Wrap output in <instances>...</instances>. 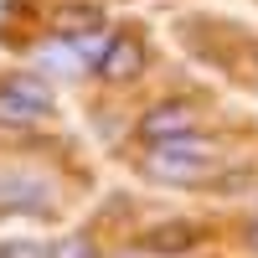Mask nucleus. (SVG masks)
Segmentation results:
<instances>
[{
	"label": "nucleus",
	"mask_w": 258,
	"mask_h": 258,
	"mask_svg": "<svg viewBox=\"0 0 258 258\" xmlns=\"http://www.w3.org/2000/svg\"><path fill=\"white\" fill-rule=\"evenodd\" d=\"M212 155H217L212 140H202V135H176V140L150 145L145 170H150V176H160V181H202L207 165H212Z\"/></svg>",
	"instance_id": "nucleus-1"
},
{
	"label": "nucleus",
	"mask_w": 258,
	"mask_h": 258,
	"mask_svg": "<svg viewBox=\"0 0 258 258\" xmlns=\"http://www.w3.org/2000/svg\"><path fill=\"white\" fill-rule=\"evenodd\" d=\"M52 114V93H47V83L41 78H26V73H16L0 83V124H11V129H26L36 119H47Z\"/></svg>",
	"instance_id": "nucleus-2"
},
{
	"label": "nucleus",
	"mask_w": 258,
	"mask_h": 258,
	"mask_svg": "<svg viewBox=\"0 0 258 258\" xmlns=\"http://www.w3.org/2000/svg\"><path fill=\"white\" fill-rule=\"evenodd\" d=\"M191 124H197V114H191V103L181 98H170V103H155L145 119H140V135L150 145H160V140H176V135H191Z\"/></svg>",
	"instance_id": "nucleus-3"
},
{
	"label": "nucleus",
	"mask_w": 258,
	"mask_h": 258,
	"mask_svg": "<svg viewBox=\"0 0 258 258\" xmlns=\"http://www.w3.org/2000/svg\"><path fill=\"white\" fill-rule=\"evenodd\" d=\"M98 73L109 78V83H129V78H140V73H145V41H140V36H114V41H109V52L98 57Z\"/></svg>",
	"instance_id": "nucleus-4"
},
{
	"label": "nucleus",
	"mask_w": 258,
	"mask_h": 258,
	"mask_svg": "<svg viewBox=\"0 0 258 258\" xmlns=\"http://www.w3.org/2000/svg\"><path fill=\"white\" fill-rule=\"evenodd\" d=\"M36 62H41L47 73H62V78H78L83 68H88V62L78 57L73 36H68V41H41V47H36Z\"/></svg>",
	"instance_id": "nucleus-5"
},
{
	"label": "nucleus",
	"mask_w": 258,
	"mask_h": 258,
	"mask_svg": "<svg viewBox=\"0 0 258 258\" xmlns=\"http://www.w3.org/2000/svg\"><path fill=\"white\" fill-rule=\"evenodd\" d=\"M191 243H197V227H186V222H165L155 232H145V248L150 253H186Z\"/></svg>",
	"instance_id": "nucleus-6"
},
{
	"label": "nucleus",
	"mask_w": 258,
	"mask_h": 258,
	"mask_svg": "<svg viewBox=\"0 0 258 258\" xmlns=\"http://www.w3.org/2000/svg\"><path fill=\"white\" fill-rule=\"evenodd\" d=\"M0 207H21V212H47V191H41L36 181H6L0 186Z\"/></svg>",
	"instance_id": "nucleus-7"
},
{
	"label": "nucleus",
	"mask_w": 258,
	"mask_h": 258,
	"mask_svg": "<svg viewBox=\"0 0 258 258\" xmlns=\"http://www.w3.org/2000/svg\"><path fill=\"white\" fill-rule=\"evenodd\" d=\"M52 258H98V248H93V238H83V232H73V238L52 243Z\"/></svg>",
	"instance_id": "nucleus-8"
},
{
	"label": "nucleus",
	"mask_w": 258,
	"mask_h": 258,
	"mask_svg": "<svg viewBox=\"0 0 258 258\" xmlns=\"http://www.w3.org/2000/svg\"><path fill=\"white\" fill-rule=\"evenodd\" d=\"M0 258H52V248L47 243H0Z\"/></svg>",
	"instance_id": "nucleus-9"
},
{
	"label": "nucleus",
	"mask_w": 258,
	"mask_h": 258,
	"mask_svg": "<svg viewBox=\"0 0 258 258\" xmlns=\"http://www.w3.org/2000/svg\"><path fill=\"white\" fill-rule=\"evenodd\" d=\"M248 248H253V253H258V222H253V227H248Z\"/></svg>",
	"instance_id": "nucleus-10"
}]
</instances>
